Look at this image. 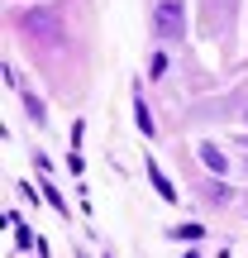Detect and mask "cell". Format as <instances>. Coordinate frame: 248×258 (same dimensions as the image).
Listing matches in <instances>:
<instances>
[{
	"label": "cell",
	"mask_w": 248,
	"mask_h": 258,
	"mask_svg": "<svg viewBox=\"0 0 248 258\" xmlns=\"http://www.w3.org/2000/svg\"><path fill=\"white\" fill-rule=\"evenodd\" d=\"M177 239H201V225H182V230H172Z\"/></svg>",
	"instance_id": "obj_6"
},
{
	"label": "cell",
	"mask_w": 248,
	"mask_h": 258,
	"mask_svg": "<svg viewBox=\"0 0 248 258\" xmlns=\"http://www.w3.org/2000/svg\"><path fill=\"white\" fill-rule=\"evenodd\" d=\"M153 24H157V34H162V38H182V29H186L182 0H162V5L153 10Z\"/></svg>",
	"instance_id": "obj_2"
},
{
	"label": "cell",
	"mask_w": 248,
	"mask_h": 258,
	"mask_svg": "<svg viewBox=\"0 0 248 258\" xmlns=\"http://www.w3.org/2000/svg\"><path fill=\"white\" fill-rule=\"evenodd\" d=\"M134 120H138V129H143V134H153V115H148L143 101H134Z\"/></svg>",
	"instance_id": "obj_5"
},
{
	"label": "cell",
	"mask_w": 248,
	"mask_h": 258,
	"mask_svg": "<svg viewBox=\"0 0 248 258\" xmlns=\"http://www.w3.org/2000/svg\"><path fill=\"white\" fill-rule=\"evenodd\" d=\"M24 34L43 48H62V24H57L53 10H29L24 15Z\"/></svg>",
	"instance_id": "obj_1"
},
{
	"label": "cell",
	"mask_w": 248,
	"mask_h": 258,
	"mask_svg": "<svg viewBox=\"0 0 248 258\" xmlns=\"http://www.w3.org/2000/svg\"><path fill=\"white\" fill-rule=\"evenodd\" d=\"M148 177H153V186H157V191H162V201H177V186H172V182H167V177H162V167H157L153 158H148Z\"/></svg>",
	"instance_id": "obj_4"
},
{
	"label": "cell",
	"mask_w": 248,
	"mask_h": 258,
	"mask_svg": "<svg viewBox=\"0 0 248 258\" xmlns=\"http://www.w3.org/2000/svg\"><path fill=\"white\" fill-rule=\"evenodd\" d=\"M201 163L210 167L215 177H224V172H229V167H224V153H220V148H215V144H201Z\"/></svg>",
	"instance_id": "obj_3"
}]
</instances>
